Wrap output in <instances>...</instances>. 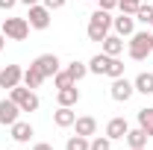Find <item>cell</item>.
<instances>
[{
	"instance_id": "6da1fadb",
	"label": "cell",
	"mask_w": 153,
	"mask_h": 150,
	"mask_svg": "<svg viewBox=\"0 0 153 150\" xmlns=\"http://www.w3.org/2000/svg\"><path fill=\"white\" fill-rule=\"evenodd\" d=\"M150 50H153V33L141 30V33H133V36H130V41H127V53H130V59L141 62V59L150 56Z\"/></svg>"
},
{
	"instance_id": "7a4b0ae2",
	"label": "cell",
	"mask_w": 153,
	"mask_h": 150,
	"mask_svg": "<svg viewBox=\"0 0 153 150\" xmlns=\"http://www.w3.org/2000/svg\"><path fill=\"white\" fill-rule=\"evenodd\" d=\"M109 30H112L109 12H106V9L91 12V18H88V38H91V41H103V38L109 36Z\"/></svg>"
},
{
	"instance_id": "3957f363",
	"label": "cell",
	"mask_w": 153,
	"mask_h": 150,
	"mask_svg": "<svg viewBox=\"0 0 153 150\" xmlns=\"http://www.w3.org/2000/svg\"><path fill=\"white\" fill-rule=\"evenodd\" d=\"M9 97L18 103L21 112H36L38 109V94L33 88H27V85H15V88H9Z\"/></svg>"
},
{
	"instance_id": "277c9868",
	"label": "cell",
	"mask_w": 153,
	"mask_h": 150,
	"mask_svg": "<svg viewBox=\"0 0 153 150\" xmlns=\"http://www.w3.org/2000/svg\"><path fill=\"white\" fill-rule=\"evenodd\" d=\"M30 21L27 18H3V36L12 38V41H24L30 36Z\"/></svg>"
},
{
	"instance_id": "5b68a950",
	"label": "cell",
	"mask_w": 153,
	"mask_h": 150,
	"mask_svg": "<svg viewBox=\"0 0 153 150\" xmlns=\"http://www.w3.org/2000/svg\"><path fill=\"white\" fill-rule=\"evenodd\" d=\"M50 15H53V12H50L44 3H36V6H30L27 21H30L33 30H47V27H50Z\"/></svg>"
},
{
	"instance_id": "8992f818",
	"label": "cell",
	"mask_w": 153,
	"mask_h": 150,
	"mask_svg": "<svg viewBox=\"0 0 153 150\" xmlns=\"http://www.w3.org/2000/svg\"><path fill=\"white\" fill-rule=\"evenodd\" d=\"M109 94H112V100H118V103H127V100L135 94V85L127 79V76H118V79H112Z\"/></svg>"
},
{
	"instance_id": "52a82bcc",
	"label": "cell",
	"mask_w": 153,
	"mask_h": 150,
	"mask_svg": "<svg viewBox=\"0 0 153 150\" xmlns=\"http://www.w3.org/2000/svg\"><path fill=\"white\" fill-rule=\"evenodd\" d=\"M21 79H24V68L21 65H6L0 71V88H15V85H21Z\"/></svg>"
},
{
	"instance_id": "ba28073f",
	"label": "cell",
	"mask_w": 153,
	"mask_h": 150,
	"mask_svg": "<svg viewBox=\"0 0 153 150\" xmlns=\"http://www.w3.org/2000/svg\"><path fill=\"white\" fill-rule=\"evenodd\" d=\"M33 65H36L38 71H41V76L47 79V76H53V74L59 71V56H56V53H41Z\"/></svg>"
},
{
	"instance_id": "9c48e42d",
	"label": "cell",
	"mask_w": 153,
	"mask_h": 150,
	"mask_svg": "<svg viewBox=\"0 0 153 150\" xmlns=\"http://www.w3.org/2000/svg\"><path fill=\"white\" fill-rule=\"evenodd\" d=\"M18 115H21V109H18V103H15L12 97L0 100V124H3V127H12V124L18 121Z\"/></svg>"
},
{
	"instance_id": "30bf717a",
	"label": "cell",
	"mask_w": 153,
	"mask_h": 150,
	"mask_svg": "<svg viewBox=\"0 0 153 150\" xmlns=\"http://www.w3.org/2000/svg\"><path fill=\"white\" fill-rule=\"evenodd\" d=\"M112 30L121 38H130L135 33V18H133V15H127V12H121L118 18H112Z\"/></svg>"
},
{
	"instance_id": "8fae6325",
	"label": "cell",
	"mask_w": 153,
	"mask_h": 150,
	"mask_svg": "<svg viewBox=\"0 0 153 150\" xmlns=\"http://www.w3.org/2000/svg\"><path fill=\"white\" fill-rule=\"evenodd\" d=\"M9 130H12V138H15L18 144H27V141H30V138L36 135L33 124H30V121H21V118L15 121V124H12V127H9Z\"/></svg>"
},
{
	"instance_id": "7c38bea8",
	"label": "cell",
	"mask_w": 153,
	"mask_h": 150,
	"mask_svg": "<svg viewBox=\"0 0 153 150\" xmlns=\"http://www.w3.org/2000/svg\"><path fill=\"white\" fill-rule=\"evenodd\" d=\"M100 47H103L106 56H121V53H124V38L118 36V33H112V36H106L100 41Z\"/></svg>"
},
{
	"instance_id": "4fadbf2b",
	"label": "cell",
	"mask_w": 153,
	"mask_h": 150,
	"mask_svg": "<svg viewBox=\"0 0 153 150\" xmlns=\"http://www.w3.org/2000/svg\"><path fill=\"white\" fill-rule=\"evenodd\" d=\"M74 130H76V135L91 138V135H97V121L91 118V115H82V118H76V121H74Z\"/></svg>"
},
{
	"instance_id": "5bb4252c",
	"label": "cell",
	"mask_w": 153,
	"mask_h": 150,
	"mask_svg": "<svg viewBox=\"0 0 153 150\" xmlns=\"http://www.w3.org/2000/svg\"><path fill=\"white\" fill-rule=\"evenodd\" d=\"M74 121H76V112L71 109V106H59L56 112H53V124H56V127H62V130L74 127Z\"/></svg>"
},
{
	"instance_id": "9a60e30c",
	"label": "cell",
	"mask_w": 153,
	"mask_h": 150,
	"mask_svg": "<svg viewBox=\"0 0 153 150\" xmlns=\"http://www.w3.org/2000/svg\"><path fill=\"white\" fill-rule=\"evenodd\" d=\"M56 103L59 106H76V103H79V88H76V85L59 88L56 91Z\"/></svg>"
},
{
	"instance_id": "2e32d148",
	"label": "cell",
	"mask_w": 153,
	"mask_h": 150,
	"mask_svg": "<svg viewBox=\"0 0 153 150\" xmlns=\"http://www.w3.org/2000/svg\"><path fill=\"white\" fill-rule=\"evenodd\" d=\"M124 138H127L130 150H135V147H147V138H150V135L141 130V127H135V130H127V135H124Z\"/></svg>"
},
{
	"instance_id": "e0dca14e",
	"label": "cell",
	"mask_w": 153,
	"mask_h": 150,
	"mask_svg": "<svg viewBox=\"0 0 153 150\" xmlns=\"http://www.w3.org/2000/svg\"><path fill=\"white\" fill-rule=\"evenodd\" d=\"M127 130H130V124H127V121H124V118H112V121H109V124H106V135H109V138H124V135H127Z\"/></svg>"
},
{
	"instance_id": "ac0fdd59",
	"label": "cell",
	"mask_w": 153,
	"mask_h": 150,
	"mask_svg": "<svg viewBox=\"0 0 153 150\" xmlns=\"http://www.w3.org/2000/svg\"><path fill=\"white\" fill-rule=\"evenodd\" d=\"M133 85H135L138 94H153V74L150 71H141V74L133 79Z\"/></svg>"
},
{
	"instance_id": "d6986e66",
	"label": "cell",
	"mask_w": 153,
	"mask_h": 150,
	"mask_svg": "<svg viewBox=\"0 0 153 150\" xmlns=\"http://www.w3.org/2000/svg\"><path fill=\"white\" fill-rule=\"evenodd\" d=\"M21 82H24V85H27V88H33V91H36L38 85H41V82H44V76H41V71H38L36 65H30V68H27V71H24V79H21Z\"/></svg>"
},
{
	"instance_id": "ffe728a7",
	"label": "cell",
	"mask_w": 153,
	"mask_h": 150,
	"mask_svg": "<svg viewBox=\"0 0 153 150\" xmlns=\"http://www.w3.org/2000/svg\"><path fill=\"white\" fill-rule=\"evenodd\" d=\"M106 65H109V56L97 53V56L88 59V74H106Z\"/></svg>"
},
{
	"instance_id": "44dd1931",
	"label": "cell",
	"mask_w": 153,
	"mask_h": 150,
	"mask_svg": "<svg viewBox=\"0 0 153 150\" xmlns=\"http://www.w3.org/2000/svg\"><path fill=\"white\" fill-rule=\"evenodd\" d=\"M138 127L153 138V109H138Z\"/></svg>"
},
{
	"instance_id": "7402d4cb",
	"label": "cell",
	"mask_w": 153,
	"mask_h": 150,
	"mask_svg": "<svg viewBox=\"0 0 153 150\" xmlns=\"http://www.w3.org/2000/svg\"><path fill=\"white\" fill-rule=\"evenodd\" d=\"M65 71H68V74H71V79H74V82H79V79H82V76L88 74V65H82V62H71V65H68V68H65Z\"/></svg>"
},
{
	"instance_id": "603a6c76",
	"label": "cell",
	"mask_w": 153,
	"mask_h": 150,
	"mask_svg": "<svg viewBox=\"0 0 153 150\" xmlns=\"http://www.w3.org/2000/svg\"><path fill=\"white\" fill-rule=\"evenodd\" d=\"M106 76H112V79L124 76V62H121L118 56H109V65H106Z\"/></svg>"
},
{
	"instance_id": "cb8c5ba5",
	"label": "cell",
	"mask_w": 153,
	"mask_h": 150,
	"mask_svg": "<svg viewBox=\"0 0 153 150\" xmlns=\"http://www.w3.org/2000/svg\"><path fill=\"white\" fill-rule=\"evenodd\" d=\"M65 150H88V138L85 135H71L65 141Z\"/></svg>"
},
{
	"instance_id": "d4e9b609",
	"label": "cell",
	"mask_w": 153,
	"mask_h": 150,
	"mask_svg": "<svg viewBox=\"0 0 153 150\" xmlns=\"http://www.w3.org/2000/svg\"><path fill=\"white\" fill-rule=\"evenodd\" d=\"M88 150H112V138H109V135H103V138L94 135V138L88 141Z\"/></svg>"
},
{
	"instance_id": "484cf974",
	"label": "cell",
	"mask_w": 153,
	"mask_h": 150,
	"mask_svg": "<svg viewBox=\"0 0 153 150\" xmlns=\"http://www.w3.org/2000/svg\"><path fill=\"white\" fill-rule=\"evenodd\" d=\"M53 82H56V88H68V85H76L74 79H71V74H68V71H56V74H53Z\"/></svg>"
},
{
	"instance_id": "4316f807",
	"label": "cell",
	"mask_w": 153,
	"mask_h": 150,
	"mask_svg": "<svg viewBox=\"0 0 153 150\" xmlns=\"http://www.w3.org/2000/svg\"><path fill=\"white\" fill-rule=\"evenodd\" d=\"M135 15H138L135 21H141V24H150V18H153V6H150V3H141V6L135 9Z\"/></svg>"
},
{
	"instance_id": "83f0119b",
	"label": "cell",
	"mask_w": 153,
	"mask_h": 150,
	"mask_svg": "<svg viewBox=\"0 0 153 150\" xmlns=\"http://www.w3.org/2000/svg\"><path fill=\"white\" fill-rule=\"evenodd\" d=\"M141 3H144V0H118V9L127 12V15H135V9H138Z\"/></svg>"
},
{
	"instance_id": "f1b7e54d",
	"label": "cell",
	"mask_w": 153,
	"mask_h": 150,
	"mask_svg": "<svg viewBox=\"0 0 153 150\" xmlns=\"http://www.w3.org/2000/svg\"><path fill=\"white\" fill-rule=\"evenodd\" d=\"M100 9L112 12V9H118V0H100Z\"/></svg>"
},
{
	"instance_id": "f546056e",
	"label": "cell",
	"mask_w": 153,
	"mask_h": 150,
	"mask_svg": "<svg viewBox=\"0 0 153 150\" xmlns=\"http://www.w3.org/2000/svg\"><path fill=\"white\" fill-rule=\"evenodd\" d=\"M44 6L53 12V9H62V6H65V0H44Z\"/></svg>"
},
{
	"instance_id": "4dcf8cb0",
	"label": "cell",
	"mask_w": 153,
	"mask_h": 150,
	"mask_svg": "<svg viewBox=\"0 0 153 150\" xmlns=\"http://www.w3.org/2000/svg\"><path fill=\"white\" fill-rule=\"evenodd\" d=\"M15 3H18V0H0V9H3V12H6V9H12V6H15Z\"/></svg>"
},
{
	"instance_id": "1f68e13d",
	"label": "cell",
	"mask_w": 153,
	"mask_h": 150,
	"mask_svg": "<svg viewBox=\"0 0 153 150\" xmlns=\"http://www.w3.org/2000/svg\"><path fill=\"white\" fill-rule=\"evenodd\" d=\"M33 150H53V144H47V141H38Z\"/></svg>"
},
{
	"instance_id": "d6a6232c",
	"label": "cell",
	"mask_w": 153,
	"mask_h": 150,
	"mask_svg": "<svg viewBox=\"0 0 153 150\" xmlns=\"http://www.w3.org/2000/svg\"><path fill=\"white\" fill-rule=\"evenodd\" d=\"M18 3H24V6H36L38 0H18Z\"/></svg>"
},
{
	"instance_id": "836d02e7",
	"label": "cell",
	"mask_w": 153,
	"mask_h": 150,
	"mask_svg": "<svg viewBox=\"0 0 153 150\" xmlns=\"http://www.w3.org/2000/svg\"><path fill=\"white\" fill-rule=\"evenodd\" d=\"M3 44H6V36H3V33H0V50H3Z\"/></svg>"
},
{
	"instance_id": "e575fe53",
	"label": "cell",
	"mask_w": 153,
	"mask_h": 150,
	"mask_svg": "<svg viewBox=\"0 0 153 150\" xmlns=\"http://www.w3.org/2000/svg\"><path fill=\"white\" fill-rule=\"evenodd\" d=\"M135 150H147V147H135Z\"/></svg>"
},
{
	"instance_id": "d590c367",
	"label": "cell",
	"mask_w": 153,
	"mask_h": 150,
	"mask_svg": "<svg viewBox=\"0 0 153 150\" xmlns=\"http://www.w3.org/2000/svg\"><path fill=\"white\" fill-rule=\"evenodd\" d=\"M150 27H153V18H150Z\"/></svg>"
},
{
	"instance_id": "8d00e7d4",
	"label": "cell",
	"mask_w": 153,
	"mask_h": 150,
	"mask_svg": "<svg viewBox=\"0 0 153 150\" xmlns=\"http://www.w3.org/2000/svg\"><path fill=\"white\" fill-rule=\"evenodd\" d=\"M150 56H153V50H150Z\"/></svg>"
}]
</instances>
